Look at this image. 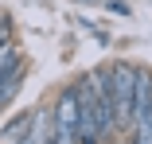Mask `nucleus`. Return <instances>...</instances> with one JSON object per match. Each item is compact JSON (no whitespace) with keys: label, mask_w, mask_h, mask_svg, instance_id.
<instances>
[{"label":"nucleus","mask_w":152,"mask_h":144,"mask_svg":"<svg viewBox=\"0 0 152 144\" xmlns=\"http://www.w3.org/2000/svg\"><path fill=\"white\" fill-rule=\"evenodd\" d=\"M137 66L133 63H117L109 70V94H113V121L121 129L133 125V94H137Z\"/></svg>","instance_id":"1"},{"label":"nucleus","mask_w":152,"mask_h":144,"mask_svg":"<svg viewBox=\"0 0 152 144\" xmlns=\"http://www.w3.org/2000/svg\"><path fill=\"white\" fill-rule=\"evenodd\" d=\"M20 86H23V66H16V70H8L4 78H0V109L20 94Z\"/></svg>","instance_id":"2"},{"label":"nucleus","mask_w":152,"mask_h":144,"mask_svg":"<svg viewBox=\"0 0 152 144\" xmlns=\"http://www.w3.org/2000/svg\"><path fill=\"white\" fill-rule=\"evenodd\" d=\"M20 55H23V51H20L12 39H8L4 47H0V78H4L8 70H16V66H23V59H20Z\"/></svg>","instance_id":"3"},{"label":"nucleus","mask_w":152,"mask_h":144,"mask_svg":"<svg viewBox=\"0 0 152 144\" xmlns=\"http://www.w3.org/2000/svg\"><path fill=\"white\" fill-rule=\"evenodd\" d=\"M31 121H35V113H31V117L23 113L20 121H12V125L4 129V136H8V140H20V136H27V132H31Z\"/></svg>","instance_id":"4"},{"label":"nucleus","mask_w":152,"mask_h":144,"mask_svg":"<svg viewBox=\"0 0 152 144\" xmlns=\"http://www.w3.org/2000/svg\"><path fill=\"white\" fill-rule=\"evenodd\" d=\"M8 43V16H0V47Z\"/></svg>","instance_id":"5"},{"label":"nucleus","mask_w":152,"mask_h":144,"mask_svg":"<svg viewBox=\"0 0 152 144\" xmlns=\"http://www.w3.org/2000/svg\"><path fill=\"white\" fill-rule=\"evenodd\" d=\"M8 144H39V140H31V136H20V140H8Z\"/></svg>","instance_id":"6"}]
</instances>
